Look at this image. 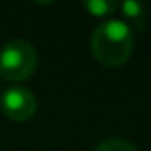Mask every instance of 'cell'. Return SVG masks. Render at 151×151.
Returning a JSON list of instances; mask_svg holds the SVG:
<instances>
[{
    "instance_id": "obj_2",
    "label": "cell",
    "mask_w": 151,
    "mask_h": 151,
    "mask_svg": "<svg viewBox=\"0 0 151 151\" xmlns=\"http://www.w3.org/2000/svg\"><path fill=\"white\" fill-rule=\"evenodd\" d=\"M37 66V52L27 39H13L0 52V75L9 82L29 78Z\"/></svg>"
},
{
    "instance_id": "obj_1",
    "label": "cell",
    "mask_w": 151,
    "mask_h": 151,
    "mask_svg": "<svg viewBox=\"0 0 151 151\" xmlns=\"http://www.w3.org/2000/svg\"><path fill=\"white\" fill-rule=\"evenodd\" d=\"M91 50L100 64L107 68L123 66L133 50V32L123 20H107L93 30Z\"/></svg>"
},
{
    "instance_id": "obj_4",
    "label": "cell",
    "mask_w": 151,
    "mask_h": 151,
    "mask_svg": "<svg viewBox=\"0 0 151 151\" xmlns=\"http://www.w3.org/2000/svg\"><path fill=\"white\" fill-rule=\"evenodd\" d=\"M121 13L123 16L128 20V27L130 29H135V30H140L144 27L142 23V18H144V6L140 2H133V0H126V2L121 4Z\"/></svg>"
},
{
    "instance_id": "obj_6",
    "label": "cell",
    "mask_w": 151,
    "mask_h": 151,
    "mask_svg": "<svg viewBox=\"0 0 151 151\" xmlns=\"http://www.w3.org/2000/svg\"><path fill=\"white\" fill-rule=\"evenodd\" d=\"M94 151H137V147L126 140V139H119V137H110V139H105L101 140Z\"/></svg>"
},
{
    "instance_id": "obj_3",
    "label": "cell",
    "mask_w": 151,
    "mask_h": 151,
    "mask_svg": "<svg viewBox=\"0 0 151 151\" xmlns=\"http://www.w3.org/2000/svg\"><path fill=\"white\" fill-rule=\"evenodd\" d=\"M36 96L23 86H13L2 94V110L9 119L27 121L36 114Z\"/></svg>"
},
{
    "instance_id": "obj_5",
    "label": "cell",
    "mask_w": 151,
    "mask_h": 151,
    "mask_svg": "<svg viewBox=\"0 0 151 151\" xmlns=\"http://www.w3.org/2000/svg\"><path fill=\"white\" fill-rule=\"evenodd\" d=\"M117 7H119L117 2H112V0H89V2H84V9L89 11L93 16H107L114 13Z\"/></svg>"
}]
</instances>
